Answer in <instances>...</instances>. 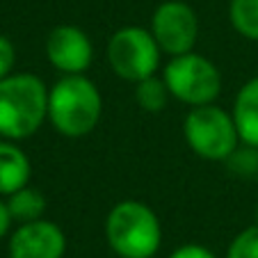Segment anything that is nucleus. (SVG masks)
<instances>
[{"mask_svg":"<svg viewBox=\"0 0 258 258\" xmlns=\"http://www.w3.org/2000/svg\"><path fill=\"white\" fill-rule=\"evenodd\" d=\"M14 222L12 219V215H10V208H7V204L5 201H0V238L10 231V224Z\"/></svg>","mask_w":258,"mask_h":258,"instance_id":"19","label":"nucleus"},{"mask_svg":"<svg viewBox=\"0 0 258 258\" xmlns=\"http://www.w3.org/2000/svg\"><path fill=\"white\" fill-rule=\"evenodd\" d=\"M256 222H258V206H256Z\"/></svg>","mask_w":258,"mask_h":258,"instance_id":"20","label":"nucleus"},{"mask_svg":"<svg viewBox=\"0 0 258 258\" xmlns=\"http://www.w3.org/2000/svg\"><path fill=\"white\" fill-rule=\"evenodd\" d=\"M226 258H258V222L235 235L229 244Z\"/></svg>","mask_w":258,"mask_h":258,"instance_id":"15","label":"nucleus"},{"mask_svg":"<svg viewBox=\"0 0 258 258\" xmlns=\"http://www.w3.org/2000/svg\"><path fill=\"white\" fill-rule=\"evenodd\" d=\"M101 112V92L83 73L62 76L48 89V119L64 137L89 135L96 128Z\"/></svg>","mask_w":258,"mask_h":258,"instance_id":"1","label":"nucleus"},{"mask_svg":"<svg viewBox=\"0 0 258 258\" xmlns=\"http://www.w3.org/2000/svg\"><path fill=\"white\" fill-rule=\"evenodd\" d=\"M233 119L244 144L258 149V76L242 85L233 103Z\"/></svg>","mask_w":258,"mask_h":258,"instance_id":"10","label":"nucleus"},{"mask_svg":"<svg viewBox=\"0 0 258 258\" xmlns=\"http://www.w3.org/2000/svg\"><path fill=\"white\" fill-rule=\"evenodd\" d=\"M67 238L62 229L46 219L25 222L10 238V258H62Z\"/></svg>","mask_w":258,"mask_h":258,"instance_id":"9","label":"nucleus"},{"mask_svg":"<svg viewBox=\"0 0 258 258\" xmlns=\"http://www.w3.org/2000/svg\"><path fill=\"white\" fill-rule=\"evenodd\" d=\"M14 62H16V48L7 37L0 34V78L10 76V71L14 69Z\"/></svg>","mask_w":258,"mask_h":258,"instance_id":"17","label":"nucleus"},{"mask_svg":"<svg viewBox=\"0 0 258 258\" xmlns=\"http://www.w3.org/2000/svg\"><path fill=\"white\" fill-rule=\"evenodd\" d=\"M165 85L176 101L208 105L222 92V73L208 57L197 53L174 55L165 67Z\"/></svg>","mask_w":258,"mask_h":258,"instance_id":"5","label":"nucleus"},{"mask_svg":"<svg viewBox=\"0 0 258 258\" xmlns=\"http://www.w3.org/2000/svg\"><path fill=\"white\" fill-rule=\"evenodd\" d=\"M169 89H167L165 80L156 78V76H151V78L146 80H140L135 87V98H137V105L144 110V112H160L162 107L167 105V98H169Z\"/></svg>","mask_w":258,"mask_h":258,"instance_id":"14","label":"nucleus"},{"mask_svg":"<svg viewBox=\"0 0 258 258\" xmlns=\"http://www.w3.org/2000/svg\"><path fill=\"white\" fill-rule=\"evenodd\" d=\"M105 238L119 258H153L162 242V226L146 204L128 199L107 213Z\"/></svg>","mask_w":258,"mask_h":258,"instance_id":"3","label":"nucleus"},{"mask_svg":"<svg viewBox=\"0 0 258 258\" xmlns=\"http://www.w3.org/2000/svg\"><path fill=\"white\" fill-rule=\"evenodd\" d=\"M226 162H229V169L233 171V174L253 176V174H258V149L244 144L242 149H235V151L226 158Z\"/></svg>","mask_w":258,"mask_h":258,"instance_id":"16","label":"nucleus"},{"mask_svg":"<svg viewBox=\"0 0 258 258\" xmlns=\"http://www.w3.org/2000/svg\"><path fill=\"white\" fill-rule=\"evenodd\" d=\"M48 117V89L32 73L0 78V137L25 140Z\"/></svg>","mask_w":258,"mask_h":258,"instance_id":"2","label":"nucleus"},{"mask_svg":"<svg viewBox=\"0 0 258 258\" xmlns=\"http://www.w3.org/2000/svg\"><path fill=\"white\" fill-rule=\"evenodd\" d=\"M46 57L64 76L85 73L94 59L89 37L76 25H57L46 39Z\"/></svg>","mask_w":258,"mask_h":258,"instance_id":"8","label":"nucleus"},{"mask_svg":"<svg viewBox=\"0 0 258 258\" xmlns=\"http://www.w3.org/2000/svg\"><path fill=\"white\" fill-rule=\"evenodd\" d=\"M160 46L151 30H144L140 25L121 28L107 41V62L121 80L140 83L156 76L160 67Z\"/></svg>","mask_w":258,"mask_h":258,"instance_id":"6","label":"nucleus"},{"mask_svg":"<svg viewBox=\"0 0 258 258\" xmlns=\"http://www.w3.org/2000/svg\"><path fill=\"white\" fill-rule=\"evenodd\" d=\"M229 19L244 39L258 41V0H231Z\"/></svg>","mask_w":258,"mask_h":258,"instance_id":"13","label":"nucleus"},{"mask_svg":"<svg viewBox=\"0 0 258 258\" xmlns=\"http://www.w3.org/2000/svg\"><path fill=\"white\" fill-rule=\"evenodd\" d=\"M183 133L197 156L206 160H226L238 149V126L233 114L213 105H197L183 123Z\"/></svg>","mask_w":258,"mask_h":258,"instance_id":"4","label":"nucleus"},{"mask_svg":"<svg viewBox=\"0 0 258 258\" xmlns=\"http://www.w3.org/2000/svg\"><path fill=\"white\" fill-rule=\"evenodd\" d=\"M151 34L156 37L162 53L171 55V57L190 53L199 37V19L190 5L169 0L153 12Z\"/></svg>","mask_w":258,"mask_h":258,"instance_id":"7","label":"nucleus"},{"mask_svg":"<svg viewBox=\"0 0 258 258\" xmlns=\"http://www.w3.org/2000/svg\"><path fill=\"white\" fill-rule=\"evenodd\" d=\"M30 160L19 146L10 142H0V195H14L16 190L28 185Z\"/></svg>","mask_w":258,"mask_h":258,"instance_id":"11","label":"nucleus"},{"mask_svg":"<svg viewBox=\"0 0 258 258\" xmlns=\"http://www.w3.org/2000/svg\"><path fill=\"white\" fill-rule=\"evenodd\" d=\"M7 208H10L12 219L25 224V222H34V219H41L46 210V197L34 187H21L14 195H10L7 201Z\"/></svg>","mask_w":258,"mask_h":258,"instance_id":"12","label":"nucleus"},{"mask_svg":"<svg viewBox=\"0 0 258 258\" xmlns=\"http://www.w3.org/2000/svg\"><path fill=\"white\" fill-rule=\"evenodd\" d=\"M256 176H258V174H256Z\"/></svg>","mask_w":258,"mask_h":258,"instance_id":"21","label":"nucleus"},{"mask_svg":"<svg viewBox=\"0 0 258 258\" xmlns=\"http://www.w3.org/2000/svg\"><path fill=\"white\" fill-rule=\"evenodd\" d=\"M169 258H215V253L204 244H183V247L174 249Z\"/></svg>","mask_w":258,"mask_h":258,"instance_id":"18","label":"nucleus"}]
</instances>
